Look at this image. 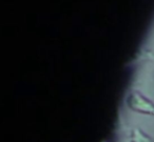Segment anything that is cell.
Segmentation results:
<instances>
[{
	"label": "cell",
	"mask_w": 154,
	"mask_h": 142,
	"mask_svg": "<svg viewBox=\"0 0 154 142\" xmlns=\"http://www.w3.org/2000/svg\"><path fill=\"white\" fill-rule=\"evenodd\" d=\"M127 103L129 107L134 112L154 116V103L139 93L134 92L130 94L127 99Z\"/></svg>",
	"instance_id": "1"
},
{
	"label": "cell",
	"mask_w": 154,
	"mask_h": 142,
	"mask_svg": "<svg viewBox=\"0 0 154 142\" xmlns=\"http://www.w3.org/2000/svg\"><path fill=\"white\" fill-rule=\"evenodd\" d=\"M132 142H153V140L139 128H135L132 133Z\"/></svg>",
	"instance_id": "2"
}]
</instances>
